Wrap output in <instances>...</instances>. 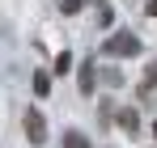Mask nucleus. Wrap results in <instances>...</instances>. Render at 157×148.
I'll return each instance as SVG.
<instances>
[{
	"instance_id": "nucleus-1",
	"label": "nucleus",
	"mask_w": 157,
	"mask_h": 148,
	"mask_svg": "<svg viewBox=\"0 0 157 148\" xmlns=\"http://www.w3.org/2000/svg\"><path fill=\"white\" fill-rule=\"evenodd\" d=\"M102 51L115 55V59H128V55H140V38H136L132 30H115V34L102 43Z\"/></svg>"
},
{
	"instance_id": "nucleus-2",
	"label": "nucleus",
	"mask_w": 157,
	"mask_h": 148,
	"mask_svg": "<svg viewBox=\"0 0 157 148\" xmlns=\"http://www.w3.org/2000/svg\"><path fill=\"white\" fill-rule=\"evenodd\" d=\"M26 135H30V144H47V119H43V110H26Z\"/></svg>"
},
{
	"instance_id": "nucleus-3",
	"label": "nucleus",
	"mask_w": 157,
	"mask_h": 148,
	"mask_svg": "<svg viewBox=\"0 0 157 148\" xmlns=\"http://www.w3.org/2000/svg\"><path fill=\"white\" fill-rule=\"evenodd\" d=\"M94 76H98V68H94V64L85 59V64H81V93H85V98L94 93Z\"/></svg>"
},
{
	"instance_id": "nucleus-4",
	"label": "nucleus",
	"mask_w": 157,
	"mask_h": 148,
	"mask_svg": "<svg viewBox=\"0 0 157 148\" xmlns=\"http://www.w3.org/2000/svg\"><path fill=\"white\" fill-rule=\"evenodd\" d=\"M119 127H123V131H140V119H136V110H119Z\"/></svg>"
},
{
	"instance_id": "nucleus-5",
	"label": "nucleus",
	"mask_w": 157,
	"mask_h": 148,
	"mask_svg": "<svg viewBox=\"0 0 157 148\" xmlns=\"http://www.w3.org/2000/svg\"><path fill=\"white\" fill-rule=\"evenodd\" d=\"M64 148H89V140L81 131H64Z\"/></svg>"
},
{
	"instance_id": "nucleus-6",
	"label": "nucleus",
	"mask_w": 157,
	"mask_h": 148,
	"mask_svg": "<svg viewBox=\"0 0 157 148\" xmlns=\"http://www.w3.org/2000/svg\"><path fill=\"white\" fill-rule=\"evenodd\" d=\"M68 68H72V55H68V51H59V55H55V72L64 76V72H68Z\"/></svg>"
},
{
	"instance_id": "nucleus-7",
	"label": "nucleus",
	"mask_w": 157,
	"mask_h": 148,
	"mask_svg": "<svg viewBox=\"0 0 157 148\" xmlns=\"http://www.w3.org/2000/svg\"><path fill=\"white\" fill-rule=\"evenodd\" d=\"M34 93H38V98H47V93H51V80H47V76H43V72L34 76Z\"/></svg>"
},
{
	"instance_id": "nucleus-8",
	"label": "nucleus",
	"mask_w": 157,
	"mask_h": 148,
	"mask_svg": "<svg viewBox=\"0 0 157 148\" xmlns=\"http://www.w3.org/2000/svg\"><path fill=\"white\" fill-rule=\"evenodd\" d=\"M85 0H59V13H81Z\"/></svg>"
},
{
	"instance_id": "nucleus-9",
	"label": "nucleus",
	"mask_w": 157,
	"mask_h": 148,
	"mask_svg": "<svg viewBox=\"0 0 157 148\" xmlns=\"http://www.w3.org/2000/svg\"><path fill=\"white\" fill-rule=\"evenodd\" d=\"M144 85H149V89H157V59L149 64V72H144Z\"/></svg>"
},
{
	"instance_id": "nucleus-10",
	"label": "nucleus",
	"mask_w": 157,
	"mask_h": 148,
	"mask_svg": "<svg viewBox=\"0 0 157 148\" xmlns=\"http://www.w3.org/2000/svg\"><path fill=\"white\" fill-rule=\"evenodd\" d=\"M110 21H115V13H110V9H98V25H102V30H106V25H110Z\"/></svg>"
},
{
	"instance_id": "nucleus-11",
	"label": "nucleus",
	"mask_w": 157,
	"mask_h": 148,
	"mask_svg": "<svg viewBox=\"0 0 157 148\" xmlns=\"http://www.w3.org/2000/svg\"><path fill=\"white\" fill-rule=\"evenodd\" d=\"M144 13H149V17H157V0H149V9H144Z\"/></svg>"
},
{
	"instance_id": "nucleus-12",
	"label": "nucleus",
	"mask_w": 157,
	"mask_h": 148,
	"mask_svg": "<svg viewBox=\"0 0 157 148\" xmlns=\"http://www.w3.org/2000/svg\"><path fill=\"white\" fill-rule=\"evenodd\" d=\"M153 135H157V123H153Z\"/></svg>"
}]
</instances>
